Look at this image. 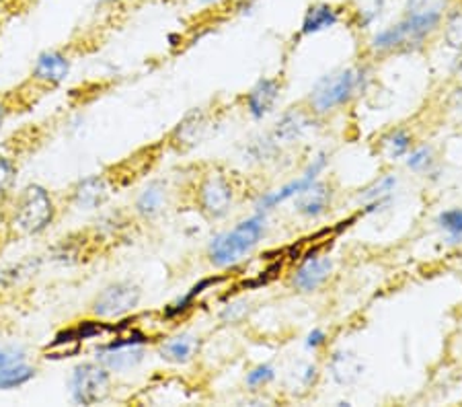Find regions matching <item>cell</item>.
<instances>
[{
	"instance_id": "8992f818",
	"label": "cell",
	"mask_w": 462,
	"mask_h": 407,
	"mask_svg": "<svg viewBox=\"0 0 462 407\" xmlns=\"http://www.w3.org/2000/svg\"><path fill=\"white\" fill-rule=\"evenodd\" d=\"M448 6L450 0H407L401 21L409 27L417 46H421L428 40V35L442 25Z\"/></svg>"
},
{
	"instance_id": "d6986e66",
	"label": "cell",
	"mask_w": 462,
	"mask_h": 407,
	"mask_svg": "<svg viewBox=\"0 0 462 407\" xmlns=\"http://www.w3.org/2000/svg\"><path fill=\"white\" fill-rule=\"evenodd\" d=\"M331 376L339 384H354L364 373L362 360L354 352H335L329 360Z\"/></svg>"
},
{
	"instance_id": "3957f363",
	"label": "cell",
	"mask_w": 462,
	"mask_h": 407,
	"mask_svg": "<svg viewBox=\"0 0 462 407\" xmlns=\"http://www.w3.org/2000/svg\"><path fill=\"white\" fill-rule=\"evenodd\" d=\"M364 72L357 69H344L333 74H327L319 80L310 93V107L315 114H329L354 97L357 88L362 87Z\"/></svg>"
},
{
	"instance_id": "7a4b0ae2",
	"label": "cell",
	"mask_w": 462,
	"mask_h": 407,
	"mask_svg": "<svg viewBox=\"0 0 462 407\" xmlns=\"http://www.w3.org/2000/svg\"><path fill=\"white\" fill-rule=\"evenodd\" d=\"M56 204L50 191L40 183H29L14 199L11 225L19 235H42L54 225Z\"/></svg>"
},
{
	"instance_id": "44dd1931",
	"label": "cell",
	"mask_w": 462,
	"mask_h": 407,
	"mask_svg": "<svg viewBox=\"0 0 462 407\" xmlns=\"http://www.w3.org/2000/svg\"><path fill=\"white\" fill-rule=\"evenodd\" d=\"M309 117L302 114V111H288V114L282 116V120L275 124V132L273 138L275 143H284L290 144L302 134L304 130L309 128Z\"/></svg>"
},
{
	"instance_id": "f1b7e54d",
	"label": "cell",
	"mask_w": 462,
	"mask_h": 407,
	"mask_svg": "<svg viewBox=\"0 0 462 407\" xmlns=\"http://www.w3.org/2000/svg\"><path fill=\"white\" fill-rule=\"evenodd\" d=\"M275 379V370L270 365H259L251 370L247 375V384L249 387H261V384H267Z\"/></svg>"
},
{
	"instance_id": "4fadbf2b",
	"label": "cell",
	"mask_w": 462,
	"mask_h": 407,
	"mask_svg": "<svg viewBox=\"0 0 462 407\" xmlns=\"http://www.w3.org/2000/svg\"><path fill=\"white\" fill-rule=\"evenodd\" d=\"M144 360L143 346H101L97 352V362H101L107 370L114 373H124V370L136 368Z\"/></svg>"
},
{
	"instance_id": "9a60e30c",
	"label": "cell",
	"mask_w": 462,
	"mask_h": 407,
	"mask_svg": "<svg viewBox=\"0 0 462 407\" xmlns=\"http://www.w3.org/2000/svg\"><path fill=\"white\" fill-rule=\"evenodd\" d=\"M280 97V83L275 79H261L259 83L247 93V109L249 114L261 120L273 109L275 101Z\"/></svg>"
},
{
	"instance_id": "5bb4252c",
	"label": "cell",
	"mask_w": 462,
	"mask_h": 407,
	"mask_svg": "<svg viewBox=\"0 0 462 407\" xmlns=\"http://www.w3.org/2000/svg\"><path fill=\"white\" fill-rule=\"evenodd\" d=\"M333 191L325 181H315L309 185L302 194L296 196V212L302 214V217L317 218L323 214L331 204Z\"/></svg>"
},
{
	"instance_id": "4316f807",
	"label": "cell",
	"mask_w": 462,
	"mask_h": 407,
	"mask_svg": "<svg viewBox=\"0 0 462 407\" xmlns=\"http://www.w3.org/2000/svg\"><path fill=\"white\" fill-rule=\"evenodd\" d=\"M317 376H319V370H317L315 365H300L292 375H290V379L294 381V384H292L294 391L296 389L307 391L317 383Z\"/></svg>"
},
{
	"instance_id": "5b68a950",
	"label": "cell",
	"mask_w": 462,
	"mask_h": 407,
	"mask_svg": "<svg viewBox=\"0 0 462 407\" xmlns=\"http://www.w3.org/2000/svg\"><path fill=\"white\" fill-rule=\"evenodd\" d=\"M143 301L140 286L132 282H114L103 288L91 302V313L97 319H119L130 315Z\"/></svg>"
},
{
	"instance_id": "e0dca14e",
	"label": "cell",
	"mask_w": 462,
	"mask_h": 407,
	"mask_svg": "<svg viewBox=\"0 0 462 407\" xmlns=\"http://www.w3.org/2000/svg\"><path fill=\"white\" fill-rule=\"evenodd\" d=\"M167 204V185L165 181H151L146 188L140 191L136 198V204L134 208L140 214L143 218H154L165 210Z\"/></svg>"
},
{
	"instance_id": "484cf974",
	"label": "cell",
	"mask_w": 462,
	"mask_h": 407,
	"mask_svg": "<svg viewBox=\"0 0 462 407\" xmlns=\"http://www.w3.org/2000/svg\"><path fill=\"white\" fill-rule=\"evenodd\" d=\"M14 180H17V165L9 157H0V204L9 196Z\"/></svg>"
},
{
	"instance_id": "7c38bea8",
	"label": "cell",
	"mask_w": 462,
	"mask_h": 407,
	"mask_svg": "<svg viewBox=\"0 0 462 407\" xmlns=\"http://www.w3.org/2000/svg\"><path fill=\"white\" fill-rule=\"evenodd\" d=\"M109 198V183L106 177L93 175L87 180L79 181L72 190V204L79 210H97L107 202Z\"/></svg>"
},
{
	"instance_id": "9c48e42d",
	"label": "cell",
	"mask_w": 462,
	"mask_h": 407,
	"mask_svg": "<svg viewBox=\"0 0 462 407\" xmlns=\"http://www.w3.org/2000/svg\"><path fill=\"white\" fill-rule=\"evenodd\" d=\"M325 167H327V154L320 153V154H317L315 159L310 161V165L307 167V171H304L300 177H298V180L290 181V183L284 185V188L270 191V194H265L263 198H261L259 204H257V208L261 212H263V210H273V208H278L280 204L288 202L290 198H296L298 194H302V191L307 190L309 185H312V183L319 180V175L323 173Z\"/></svg>"
},
{
	"instance_id": "30bf717a",
	"label": "cell",
	"mask_w": 462,
	"mask_h": 407,
	"mask_svg": "<svg viewBox=\"0 0 462 407\" xmlns=\"http://www.w3.org/2000/svg\"><path fill=\"white\" fill-rule=\"evenodd\" d=\"M70 58L60 50H46L37 56L32 69V80L43 88L62 85L70 74Z\"/></svg>"
},
{
	"instance_id": "f546056e",
	"label": "cell",
	"mask_w": 462,
	"mask_h": 407,
	"mask_svg": "<svg viewBox=\"0 0 462 407\" xmlns=\"http://www.w3.org/2000/svg\"><path fill=\"white\" fill-rule=\"evenodd\" d=\"M325 339H327V336L323 329H312L307 336V347H312V350H315V347L325 344Z\"/></svg>"
},
{
	"instance_id": "ac0fdd59",
	"label": "cell",
	"mask_w": 462,
	"mask_h": 407,
	"mask_svg": "<svg viewBox=\"0 0 462 407\" xmlns=\"http://www.w3.org/2000/svg\"><path fill=\"white\" fill-rule=\"evenodd\" d=\"M198 350L199 339L196 336H189V333H183V336L167 339V342L161 346V358L173 362V365H185V362H189L196 356Z\"/></svg>"
},
{
	"instance_id": "d4e9b609",
	"label": "cell",
	"mask_w": 462,
	"mask_h": 407,
	"mask_svg": "<svg viewBox=\"0 0 462 407\" xmlns=\"http://www.w3.org/2000/svg\"><path fill=\"white\" fill-rule=\"evenodd\" d=\"M438 225L442 231L448 233V239L452 243L462 241V208L446 210L438 217Z\"/></svg>"
},
{
	"instance_id": "2e32d148",
	"label": "cell",
	"mask_w": 462,
	"mask_h": 407,
	"mask_svg": "<svg viewBox=\"0 0 462 407\" xmlns=\"http://www.w3.org/2000/svg\"><path fill=\"white\" fill-rule=\"evenodd\" d=\"M339 19H341V13L335 9L333 5H327V3L310 5L309 11L304 13L300 33L302 35L320 33V32H325V29H331L337 25Z\"/></svg>"
},
{
	"instance_id": "cb8c5ba5",
	"label": "cell",
	"mask_w": 462,
	"mask_h": 407,
	"mask_svg": "<svg viewBox=\"0 0 462 407\" xmlns=\"http://www.w3.org/2000/svg\"><path fill=\"white\" fill-rule=\"evenodd\" d=\"M444 42L448 48L462 50V6L452 11L444 23Z\"/></svg>"
},
{
	"instance_id": "52a82bcc",
	"label": "cell",
	"mask_w": 462,
	"mask_h": 407,
	"mask_svg": "<svg viewBox=\"0 0 462 407\" xmlns=\"http://www.w3.org/2000/svg\"><path fill=\"white\" fill-rule=\"evenodd\" d=\"M235 190L222 173H208L198 185V206L208 218H225L233 208Z\"/></svg>"
},
{
	"instance_id": "ba28073f",
	"label": "cell",
	"mask_w": 462,
	"mask_h": 407,
	"mask_svg": "<svg viewBox=\"0 0 462 407\" xmlns=\"http://www.w3.org/2000/svg\"><path fill=\"white\" fill-rule=\"evenodd\" d=\"M35 366L29 365L27 350L19 344L0 346V391L23 387L35 379Z\"/></svg>"
},
{
	"instance_id": "7402d4cb",
	"label": "cell",
	"mask_w": 462,
	"mask_h": 407,
	"mask_svg": "<svg viewBox=\"0 0 462 407\" xmlns=\"http://www.w3.org/2000/svg\"><path fill=\"white\" fill-rule=\"evenodd\" d=\"M394 188H397V177L384 175V177H380V180H376L372 185H368V188L362 191L360 198L364 199V202H370V210H374V206L389 204Z\"/></svg>"
},
{
	"instance_id": "83f0119b",
	"label": "cell",
	"mask_w": 462,
	"mask_h": 407,
	"mask_svg": "<svg viewBox=\"0 0 462 407\" xmlns=\"http://www.w3.org/2000/svg\"><path fill=\"white\" fill-rule=\"evenodd\" d=\"M431 161H434V159H431V148L421 146V148H417V151L409 154L407 167L413 169V171H428Z\"/></svg>"
},
{
	"instance_id": "d6a6232c",
	"label": "cell",
	"mask_w": 462,
	"mask_h": 407,
	"mask_svg": "<svg viewBox=\"0 0 462 407\" xmlns=\"http://www.w3.org/2000/svg\"><path fill=\"white\" fill-rule=\"evenodd\" d=\"M199 3L206 5V6H212V5H218L220 0H199Z\"/></svg>"
},
{
	"instance_id": "6da1fadb",
	"label": "cell",
	"mask_w": 462,
	"mask_h": 407,
	"mask_svg": "<svg viewBox=\"0 0 462 407\" xmlns=\"http://www.w3.org/2000/svg\"><path fill=\"white\" fill-rule=\"evenodd\" d=\"M263 235L265 217L261 212L247 220L238 222L230 231L214 236L210 247H208L210 264L216 265V268H233V265L243 262L259 245Z\"/></svg>"
},
{
	"instance_id": "603a6c76",
	"label": "cell",
	"mask_w": 462,
	"mask_h": 407,
	"mask_svg": "<svg viewBox=\"0 0 462 407\" xmlns=\"http://www.w3.org/2000/svg\"><path fill=\"white\" fill-rule=\"evenodd\" d=\"M384 0H354L352 3V17L356 25L360 29H366L368 25L383 14Z\"/></svg>"
},
{
	"instance_id": "1f68e13d",
	"label": "cell",
	"mask_w": 462,
	"mask_h": 407,
	"mask_svg": "<svg viewBox=\"0 0 462 407\" xmlns=\"http://www.w3.org/2000/svg\"><path fill=\"white\" fill-rule=\"evenodd\" d=\"M101 5H109V6H114V5H119V3H124V0H99Z\"/></svg>"
},
{
	"instance_id": "8fae6325",
	"label": "cell",
	"mask_w": 462,
	"mask_h": 407,
	"mask_svg": "<svg viewBox=\"0 0 462 407\" xmlns=\"http://www.w3.org/2000/svg\"><path fill=\"white\" fill-rule=\"evenodd\" d=\"M333 272L331 257L312 254L302 259V264L298 265L294 273V286L300 292H315L329 280Z\"/></svg>"
},
{
	"instance_id": "ffe728a7",
	"label": "cell",
	"mask_w": 462,
	"mask_h": 407,
	"mask_svg": "<svg viewBox=\"0 0 462 407\" xmlns=\"http://www.w3.org/2000/svg\"><path fill=\"white\" fill-rule=\"evenodd\" d=\"M411 143H413V138L407 130H403V128L391 130V132H386L384 136H380L378 154L380 157H384L386 161H397L401 157H405V154L409 153V148H411Z\"/></svg>"
},
{
	"instance_id": "277c9868",
	"label": "cell",
	"mask_w": 462,
	"mask_h": 407,
	"mask_svg": "<svg viewBox=\"0 0 462 407\" xmlns=\"http://www.w3.org/2000/svg\"><path fill=\"white\" fill-rule=\"evenodd\" d=\"M111 393V375L101 362H83L72 370L70 395L79 405H97Z\"/></svg>"
},
{
	"instance_id": "4dcf8cb0",
	"label": "cell",
	"mask_w": 462,
	"mask_h": 407,
	"mask_svg": "<svg viewBox=\"0 0 462 407\" xmlns=\"http://www.w3.org/2000/svg\"><path fill=\"white\" fill-rule=\"evenodd\" d=\"M6 117H9V103H6L3 97H0V130L5 128Z\"/></svg>"
}]
</instances>
